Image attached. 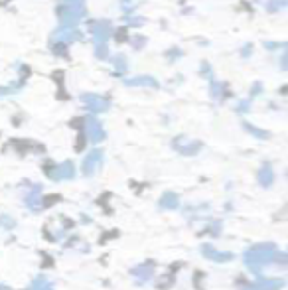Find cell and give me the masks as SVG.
I'll use <instances>...</instances> for the list:
<instances>
[{
    "mask_svg": "<svg viewBox=\"0 0 288 290\" xmlns=\"http://www.w3.org/2000/svg\"><path fill=\"white\" fill-rule=\"evenodd\" d=\"M272 251H274V247L272 245H258V247H253L247 255H245V263L253 269V271H258L263 265H267V263H272V260L276 258V257H280V255H272Z\"/></svg>",
    "mask_w": 288,
    "mask_h": 290,
    "instance_id": "obj_1",
    "label": "cell"
},
{
    "mask_svg": "<svg viewBox=\"0 0 288 290\" xmlns=\"http://www.w3.org/2000/svg\"><path fill=\"white\" fill-rule=\"evenodd\" d=\"M278 286H282V280H263V282H256L255 286L245 288V290H276Z\"/></svg>",
    "mask_w": 288,
    "mask_h": 290,
    "instance_id": "obj_2",
    "label": "cell"
},
{
    "mask_svg": "<svg viewBox=\"0 0 288 290\" xmlns=\"http://www.w3.org/2000/svg\"><path fill=\"white\" fill-rule=\"evenodd\" d=\"M160 208H164V209H176V208H178V195L166 193V195L160 199Z\"/></svg>",
    "mask_w": 288,
    "mask_h": 290,
    "instance_id": "obj_3",
    "label": "cell"
},
{
    "mask_svg": "<svg viewBox=\"0 0 288 290\" xmlns=\"http://www.w3.org/2000/svg\"><path fill=\"white\" fill-rule=\"evenodd\" d=\"M71 174H73V168H71V164H65V166H62L60 170H57V172H53V176L55 178H69L71 176Z\"/></svg>",
    "mask_w": 288,
    "mask_h": 290,
    "instance_id": "obj_4",
    "label": "cell"
},
{
    "mask_svg": "<svg viewBox=\"0 0 288 290\" xmlns=\"http://www.w3.org/2000/svg\"><path fill=\"white\" fill-rule=\"evenodd\" d=\"M132 274H134V276H142V278L148 280V278L152 276V269H150V267H138V269L132 271Z\"/></svg>",
    "mask_w": 288,
    "mask_h": 290,
    "instance_id": "obj_5",
    "label": "cell"
},
{
    "mask_svg": "<svg viewBox=\"0 0 288 290\" xmlns=\"http://www.w3.org/2000/svg\"><path fill=\"white\" fill-rule=\"evenodd\" d=\"M32 290H53V288H51V284H48L44 278H38V280L34 282Z\"/></svg>",
    "mask_w": 288,
    "mask_h": 290,
    "instance_id": "obj_6",
    "label": "cell"
}]
</instances>
